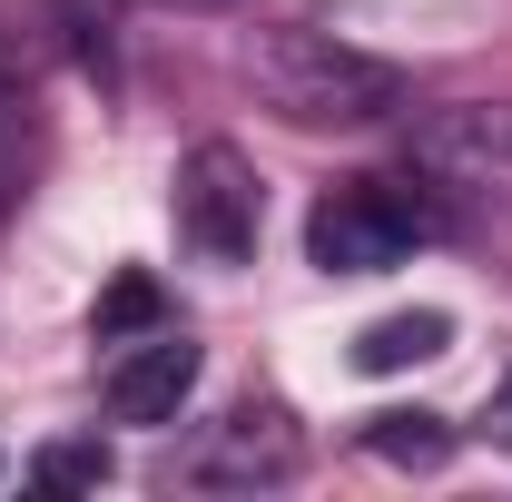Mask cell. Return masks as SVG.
I'll return each mask as SVG.
<instances>
[{"label":"cell","mask_w":512,"mask_h":502,"mask_svg":"<svg viewBox=\"0 0 512 502\" xmlns=\"http://www.w3.org/2000/svg\"><path fill=\"white\" fill-rule=\"evenodd\" d=\"M444 345H453V315L414 306V315H375V325L355 335V365H365V375H404V365H434Z\"/></svg>","instance_id":"7"},{"label":"cell","mask_w":512,"mask_h":502,"mask_svg":"<svg viewBox=\"0 0 512 502\" xmlns=\"http://www.w3.org/2000/svg\"><path fill=\"white\" fill-rule=\"evenodd\" d=\"M296 453H306L296 414H286V404H266V394H247L227 424H207V443L188 453V473H197V483H286V473H296Z\"/></svg>","instance_id":"5"},{"label":"cell","mask_w":512,"mask_h":502,"mask_svg":"<svg viewBox=\"0 0 512 502\" xmlns=\"http://www.w3.org/2000/svg\"><path fill=\"white\" fill-rule=\"evenodd\" d=\"M188 394H197V345L178 325L128 335V355L109 365V414H119V424H178Z\"/></svg>","instance_id":"6"},{"label":"cell","mask_w":512,"mask_h":502,"mask_svg":"<svg viewBox=\"0 0 512 502\" xmlns=\"http://www.w3.org/2000/svg\"><path fill=\"white\" fill-rule=\"evenodd\" d=\"M247 79H256V99L296 128H375L404 109V69L335 40V30H256Z\"/></svg>","instance_id":"1"},{"label":"cell","mask_w":512,"mask_h":502,"mask_svg":"<svg viewBox=\"0 0 512 502\" xmlns=\"http://www.w3.org/2000/svg\"><path fill=\"white\" fill-rule=\"evenodd\" d=\"M178 227H188V247H207L217 266H247L256 256L266 188H256V168L227 148V138H207V148L178 158Z\"/></svg>","instance_id":"3"},{"label":"cell","mask_w":512,"mask_h":502,"mask_svg":"<svg viewBox=\"0 0 512 502\" xmlns=\"http://www.w3.org/2000/svg\"><path fill=\"white\" fill-rule=\"evenodd\" d=\"M148 325H168V296H158V276H148V266L109 276V296H99V315H89V335H99V345H128V335H148Z\"/></svg>","instance_id":"8"},{"label":"cell","mask_w":512,"mask_h":502,"mask_svg":"<svg viewBox=\"0 0 512 502\" xmlns=\"http://www.w3.org/2000/svg\"><path fill=\"white\" fill-rule=\"evenodd\" d=\"M0 138H30V99H20L10 79H0Z\"/></svg>","instance_id":"11"},{"label":"cell","mask_w":512,"mask_h":502,"mask_svg":"<svg viewBox=\"0 0 512 502\" xmlns=\"http://www.w3.org/2000/svg\"><path fill=\"white\" fill-rule=\"evenodd\" d=\"M168 10H237V0H168Z\"/></svg>","instance_id":"13"},{"label":"cell","mask_w":512,"mask_h":502,"mask_svg":"<svg viewBox=\"0 0 512 502\" xmlns=\"http://www.w3.org/2000/svg\"><path fill=\"white\" fill-rule=\"evenodd\" d=\"M483 424H493V434L512 443V384H503V404H493V414H483Z\"/></svg>","instance_id":"12"},{"label":"cell","mask_w":512,"mask_h":502,"mask_svg":"<svg viewBox=\"0 0 512 502\" xmlns=\"http://www.w3.org/2000/svg\"><path fill=\"white\" fill-rule=\"evenodd\" d=\"M119 463H109V443L99 434H69V443H40L30 453V483H50V493H99Z\"/></svg>","instance_id":"10"},{"label":"cell","mask_w":512,"mask_h":502,"mask_svg":"<svg viewBox=\"0 0 512 502\" xmlns=\"http://www.w3.org/2000/svg\"><path fill=\"white\" fill-rule=\"evenodd\" d=\"M365 453H375V463L434 473V463L453 453V424H444V414H375V424H365Z\"/></svg>","instance_id":"9"},{"label":"cell","mask_w":512,"mask_h":502,"mask_svg":"<svg viewBox=\"0 0 512 502\" xmlns=\"http://www.w3.org/2000/svg\"><path fill=\"white\" fill-rule=\"evenodd\" d=\"M434 227L444 217L414 188H394V178H335L306 207V256H316L325 276H384V266H404V256L424 247Z\"/></svg>","instance_id":"2"},{"label":"cell","mask_w":512,"mask_h":502,"mask_svg":"<svg viewBox=\"0 0 512 502\" xmlns=\"http://www.w3.org/2000/svg\"><path fill=\"white\" fill-rule=\"evenodd\" d=\"M414 168L463 188H512V99H453L414 119Z\"/></svg>","instance_id":"4"}]
</instances>
